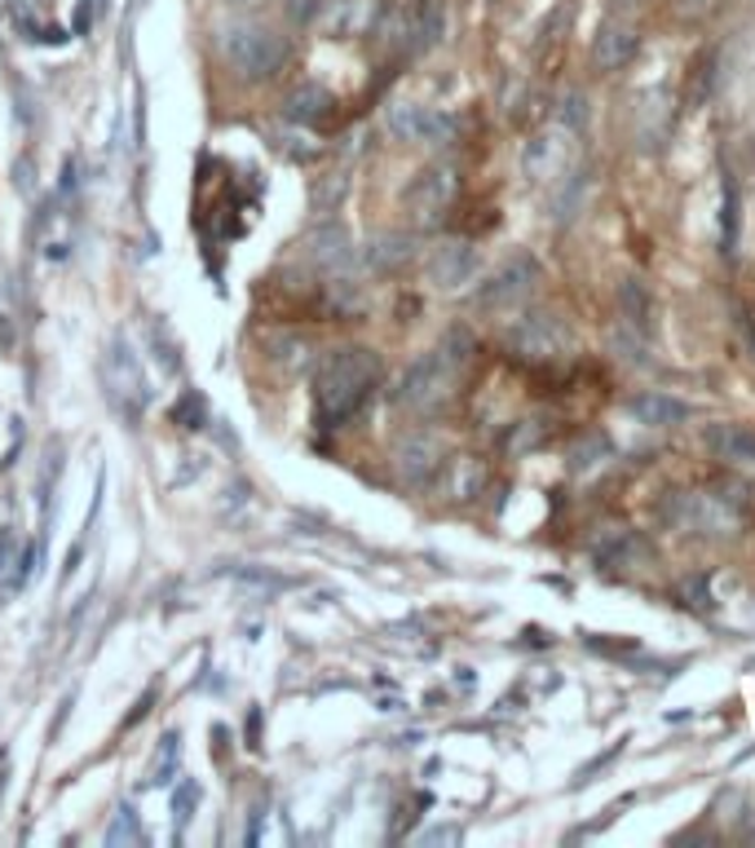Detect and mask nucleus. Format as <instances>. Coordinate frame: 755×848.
Instances as JSON below:
<instances>
[{
    "label": "nucleus",
    "mask_w": 755,
    "mask_h": 848,
    "mask_svg": "<svg viewBox=\"0 0 755 848\" xmlns=\"http://www.w3.org/2000/svg\"><path fill=\"white\" fill-rule=\"evenodd\" d=\"M380 385V354L368 345H341L332 350L314 372V412L328 428H341L350 416L363 412Z\"/></svg>",
    "instance_id": "1"
},
{
    "label": "nucleus",
    "mask_w": 755,
    "mask_h": 848,
    "mask_svg": "<svg viewBox=\"0 0 755 848\" xmlns=\"http://www.w3.org/2000/svg\"><path fill=\"white\" fill-rule=\"evenodd\" d=\"M468 359H473V337H468L464 328H451V332L437 341V350L420 354V359L402 372V381H397V390H393V403L406 407V412H433V407H442V403L451 399L459 372L468 368Z\"/></svg>",
    "instance_id": "2"
},
{
    "label": "nucleus",
    "mask_w": 755,
    "mask_h": 848,
    "mask_svg": "<svg viewBox=\"0 0 755 848\" xmlns=\"http://www.w3.org/2000/svg\"><path fill=\"white\" fill-rule=\"evenodd\" d=\"M221 53L244 80H270L288 62V40L261 22H230L221 31Z\"/></svg>",
    "instance_id": "3"
},
{
    "label": "nucleus",
    "mask_w": 755,
    "mask_h": 848,
    "mask_svg": "<svg viewBox=\"0 0 755 848\" xmlns=\"http://www.w3.org/2000/svg\"><path fill=\"white\" fill-rule=\"evenodd\" d=\"M102 385H106L111 407H115L124 421H137V416L151 407V381H146L142 359L133 354V345H128L124 332H115L111 345H106V359H102Z\"/></svg>",
    "instance_id": "4"
},
{
    "label": "nucleus",
    "mask_w": 755,
    "mask_h": 848,
    "mask_svg": "<svg viewBox=\"0 0 755 848\" xmlns=\"http://www.w3.org/2000/svg\"><path fill=\"white\" fill-rule=\"evenodd\" d=\"M455 190H459L455 168H446V164L420 168V173L411 177V186L402 190V208H406L411 226H420V230L442 226V217H446L451 204H455Z\"/></svg>",
    "instance_id": "5"
},
{
    "label": "nucleus",
    "mask_w": 755,
    "mask_h": 848,
    "mask_svg": "<svg viewBox=\"0 0 755 848\" xmlns=\"http://www.w3.org/2000/svg\"><path fill=\"white\" fill-rule=\"evenodd\" d=\"M535 283H539V261L535 257H526V252H517V257H508L482 288H477V306L482 310H513V306H521L530 292H535Z\"/></svg>",
    "instance_id": "6"
},
{
    "label": "nucleus",
    "mask_w": 755,
    "mask_h": 848,
    "mask_svg": "<svg viewBox=\"0 0 755 848\" xmlns=\"http://www.w3.org/2000/svg\"><path fill=\"white\" fill-rule=\"evenodd\" d=\"M508 350L526 363H552L566 350V332L552 314H526L508 328Z\"/></svg>",
    "instance_id": "7"
},
{
    "label": "nucleus",
    "mask_w": 755,
    "mask_h": 848,
    "mask_svg": "<svg viewBox=\"0 0 755 848\" xmlns=\"http://www.w3.org/2000/svg\"><path fill=\"white\" fill-rule=\"evenodd\" d=\"M389 133L402 137V142H428V146H442V142L455 133V124H451L446 115L428 111V106L397 102V106L389 111Z\"/></svg>",
    "instance_id": "8"
},
{
    "label": "nucleus",
    "mask_w": 755,
    "mask_h": 848,
    "mask_svg": "<svg viewBox=\"0 0 755 848\" xmlns=\"http://www.w3.org/2000/svg\"><path fill=\"white\" fill-rule=\"evenodd\" d=\"M575 159V142H570V128H552V133H539L530 146H526V177L535 182H557Z\"/></svg>",
    "instance_id": "9"
},
{
    "label": "nucleus",
    "mask_w": 755,
    "mask_h": 848,
    "mask_svg": "<svg viewBox=\"0 0 755 848\" xmlns=\"http://www.w3.org/2000/svg\"><path fill=\"white\" fill-rule=\"evenodd\" d=\"M393 464H397L402 482L420 486V482H428V477L442 468V442H437L433 433H411L406 442H397Z\"/></svg>",
    "instance_id": "10"
},
{
    "label": "nucleus",
    "mask_w": 755,
    "mask_h": 848,
    "mask_svg": "<svg viewBox=\"0 0 755 848\" xmlns=\"http://www.w3.org/2000/svg\"><path fill=\"white\" fill-rule=\"evenodd\" d=\"M477 275V252L468 248V244H442L433 257H428V279L437 283V288H459V283H468Z\"/></svg>",
    "instance_id": "11"
},
{
    "label": "nucleus",
    "mask_w": 755,
    "mask_h": 848,
    "mask_svg": "<svg viewBox=\"0 0 755 848\" xmlns=\"http://www.w3.org/2000/svg\"><path fill=\"white\" fill-rule=\"evenodd\" d=\"M283 111H288L292 124H301V128H319V124L332 120L337 102H332L328 89H319V84H301V89L288 93V106H283Z\"/></svg>",
    "instance_id": "12"
},
{
    "label": "nucleus",
    "mask_w": 755,
    "mask_h": 848,
    "mask_svg": "<svg viewBox=\"0 0 755 848\" xmlns=\"http://www.w3.org/2000/svg\"><path fill=\"white\" fill-rule=\"evenodd\" d=\"M632 53H637V31H632V27L606 22V27L597 31L592 62H597L601 71H619V66H628V62H632Z\"/></svg>",
    "instance_id": "13"
},
{
    "label": "nucleus",
    "mask_w": 755,
    "mask_h": 848,
    "mask_svg": "<svg viewBox=\"0 0 755 848\" xmlns=\"http://www.w3.org/2000/svg\"><path fill=\"white\" fill-rule=\"evenodd\" d=\"M707 446L730 459V464H747L755 468V428H743V424H712L707 428Z\"/></svg>",
    "instance_id": "14"
},
{
    "label": "nucleus",
    "mask_w": 755,
    "mask_h": 848,
    "mask_svg": "<svg viewBox=\"0 0 755 848\" xmlns=\"http://www.w3.org/2000/svg\"><path fill=\"white\" fill-rule=\"evenodd\" d=\"M306 252H310V261H319L323 270H341V266H350L354 244H350V235H345L341 226H319V235H310Z\"/></svg>",
    "instance_id": "15"
},
{
    "label": "nucleus",
    "mask_w": 755,
    "mask_h": 848,
    "mask_svg": "<svg viewBox=\"0 0 755 848\" xmlns=\"http://www.w3.org/2000/svg\"><path fill=\"white\" fill-rule=\"evenodd\" d=\"M411 257H415V239H411V235H376V239L368 244V266H372L376 275L402 270Z\"/></svg>",
    "instance_id": "16"
},
{
    "label": "nucleus",
    "mask_w": 755,
    "mask_h": 848,
    "mask_svg": "<svg viewBox=\"0 0 755 848\" xmlns=\"http://www.w3.org/2000/svg\"><path fill=\"white\" fill-rule=\"evenodd\" d=\"M376 18V4L372 0H332V13H328V31L332 35H363Z\"/></svg>",
    "instance_id": "17"
},
{
    "label": "nucleus",
    "mask_w": 755,
    "mask_h": 848,
    "mask_svg": "<svg viewBox=\"0 0 755 848\" xmlns=\"http://www.w3.org/2000/svg\"><path fill=\"white\" fill-rule=\"evenodd\" d=\"M619 314H623L628 328L641 332V337L654 328V323H650V319H654V306H650V297H645V288H641L637 279H628V283L619 288Z\"/></svg>",
    "instance_id": "18"
},
{
    "label": "nucleus",
    "mask_w": 755,
    "mask_h": 848,
    "mask_svg": "<svg viewBox=\"0 0 755 848\" xmlns=\"http://www.w3.org/2000/svg\"><path fill=\"white\" fill-rule=\"evenodd\" d=\"M482 482H486V468H482L473 455L451 459V468H446V495H451V499H473V495L482 490Z\"/></svg>",
    "instance_id": "19"
},
{
    "label": "nucleus",
    "mask_w": 755,
    "mask_h": 848,
    "mask_svg": "<svg viewBox=\"0 0 755 848\" xmlns=\"http://www.w3.org/2000/svg\"><path fill=\"white\" fill-rule=\"evenodd\" d=\"M632 416L641 424H681L690 416V407L676 403V399H663V394H645V399L632 403Z\"/></svg>",
    "instance_id": "20"
},
{
    "label": "nucleus",
    "mask_w": 755,
    "mask_h": 848,
    "mask_svg": "<svg viewBox=\"0 0 755 848\" xmlns=\"http://www.w3.org/2000/svg\"><path fill=\"white\" fill-rule=\"evenodd\" d=\"M146 840V831H142V823H137V814L124 805L120 814H115V823L106 827V845L115 848V845H142Z\"/></svg>",
    "instance_id": "21"
},
{
    "label": "nucleus",
    "mask_w": 755,
    "mask_h": 848,
    "mask_svg": "<svg viewBox=\"0 0 755 848\" xmlns=\"http://www.w3.org/2000/svg\"><path fill=\"white\" fill-rule=\"evenodd\" d=\"M442 27H446L442 0H424V4H420V49H433V44L442 40Z\"/></svg>",
    "instance_id": "22"
},
{
    "label": "nucleus",
    "mask_w": 755,
    "mask_h": 848,
    "mask_svg": "<svg viewBox=\"0 0 755 848\" xmlns=\"http://www.w3.org/2000/svg\"><path fill=\"white\" fill-rule=\"evenodd\" d=\"M195 805H199V787H195V783H182L177 796H173V831H177V836H182L186 823L195 818Z\"/></svg>",
    "instance_id": "23"
},
{
    "label": "nucleus",
    "mask_w": 755,
    "mask_h": 848,
    "mask_svg": "<svg viewBox=\"0 0 755 848\" xmlns=\"http://www.w3.org/2000/svg\"><path fill=\"white\" fill-rule=\"evenodd\" d=\"M173 424H182V428H204V424H208L204 399H199V394H186L182 403H173Z\"/></svg>",
    "instance_id": "24"
},
{
    "label": "nucleus",
    "mask_w": 755,
    "mask_h": 848,
    "mask_svg": "<svg viewBox=\"0 0 755 848\" xmlns=\"http://www.w3.org/2000/svg\"><path fill=\"white\" fill-rule=\"evenodd\" d=\"M13 575H18V535L13 526H0V579L13 588Z\"/></svg>",
    "instance_id": "25"
},
{
    "label": "nucleus",
    "mask_w": 755,
    "mask_h": 848,
    "mask_svg": "<svg viewBox=\"0 0 755 848\" xmlns=\"http://www.w3.org/2000/svg\"><path fill=\"white\" fill-rule=\"evenodd\" d=\"M721 244H725V252H734V244H738V195H734V186H725V217H721Z\"/></svg>",
    "instance_id": "26"
},
{
    "label": "nucleus",
    "mask_w": 755,
    "mask_h": 848,
    "mask_svg": "<svg viewBox=\"0 0 755 848\" xmlns=\"http://www.w3.org/2000/svg\"><path fill=\"white\" fill-rule=\"evenodd\" d=\"M341 195H345V177H323V186H314V208H319V213H332Z\"/></svg>",
    "instance_id": "27"
},
{
    "label": "nucleus",
    "mask_w": 755,
    "mask_h": 848,
    "mask_svg": "<svg viewBox=\"0 0 755 848\" xmlns=\"http://www.w3.org/2000/svg\"><path fill=\"white\" fill-rule=\"evenodd\" d=\"M182 756V738L177 734H168L164 738V752H159V765H155V778L151 783H168V769H173V761Z\"/></svg>",
    "instance_id": "28"
},
{
    "label": "nucleus",
    "mask_w": 755,
    "mask_h": 848,
    "mask_svg": "<svg viewBox=\"0 0 755 848\" xmlns=\"http://www.w3.org/2000/svg\"><path fill=\"white\" fill-rule=\"evenodd\" d=\"M561 120H566V128H579V124L588 120V97L566 93V111H561Z\"/></svg>",
    "instance_id": "29"
},
{
    "label": "nucleus",
    "mask_w": 755,
    "mask_h": 848,
    "mask_svg": "<svg viewBox=\"0 0 755 848\" xmlns=\"http://www.w3.org/2000/svg\"><path fill=\"white\" fill-rule=\"evenodd\" d=\"M437 840H459V831L446 827V831H428V836H424V845H437Z\"/></svg>",
    "instance_id": "30"
}]
</instances>
